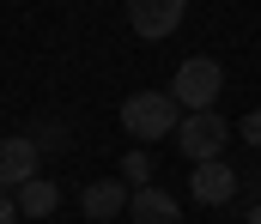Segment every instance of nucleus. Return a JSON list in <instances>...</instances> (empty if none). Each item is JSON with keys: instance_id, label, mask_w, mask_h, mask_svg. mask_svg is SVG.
<instances>
[{"instance_id": "obj_1", "label": "nucleus", "mask_w": 261, "mask_h": 224, "mask_svg": "<svg viewBox=\"0 0 261 224\" xmlns=\"http://www.w3.org/2000/svg\"><path fill=\"white\" fill-rule=\"evenodd\" d=\"M219 91H225V67L213 61V55H195V61H182L176 67V79H170V103L176 109H213L219 103Z\"/></svg>"}, {"instance_id": "obj_2", "label": "nucleus", "mask_w": 261, "mask_h": 224, "mask_svg": "<svg viewBox=\"0 0 261 224\" xmlns=\"http://www.w3.org/2000/svg\"><path fill=\"white\" fill-rule=\"evenodd\" d=\"M176 121H182V109L170 103V91H134L122 103V127L134 140H164V134H176Z\"/></svg>"}, {"instance_id": "obj_3", "label": "nucleus", "mask_w": 261, "mask_h": 224, "mask_svg": "<svg viewBox=\"0 0 261 224\" xmlns=\"http://www.w3.org/2000/svg\"><path fill=\"white\" fill-rule=\"evenodd\" d=\"M225 140H231V121H225L219 109H195V115L176 121V146H182L189 164H213V157L225 151Z\"/></svg>"}, {"instance_id": "obj_4", "label": "nucleus", "mask_w": 261, "mask_h": 224, "mask_svg": "<svg viewBox=\"0 0 261 224\" xmlns=\"http://www.w3.org/2000/svg\"><path fill=\"white\" fill-rule=\"evenodd\" d=\"M182 12H189V0H128V24H134V37H146V43L176 37Z\"/></svg>"}, {"instance_id": "obj_5", "label": "nucleus", "mask_w": 261, "mask_h": 224, "mask_svg": "<svg viewBox=\"0 0 261 224\" xmlns=\"http://www.w3.org/2000/svg\"><path fill=\"white\" fill-rule=\"evenodd\" d=\"M43 170V151L31 146V134H12V140H0V194H18L31 176Z\"/></svg>"}, {"instance_id": "obj_6", "label": "nucleus", "mask_w": 261, "mask_h": 224, "mask_svg": "<svg viewBox=\"0 0 261 224\" xmlns=\"http://www.w3.org/2000/svg\"><path fill=\"white\" fill-rule=\"evenodd\" d=\"M79 212L91 224H110L116 212H128V188L116 182V176H103V182H85L79 188Z\"/></svg>"}, {"instance_id": "obj_7", "label": "nucleus", "mask_w": 261, "mask_h": 224, "mask_svg": "<svg viewBox=\"0 0 261 224\" xmlns=\"http://www.w3.org/2000/svg\"><path fill=\"white\" fill-rule=\"evenodd\" d=\"M189 188H195V200H200V206H225V200L237 194V170H231L225 157L195 164V182H189Z\"/></svg>"}, {"instance_id": "obj_8", "label": "nucleus", "mask_w": 261, "mask_h": 224, "mask_svg": "<svg viewBox=\"0 0 261 224\" xmlns=\"http://www.w3.org/2000/svg\"><path fill=\"white\" fill-rule=\"evenodd\" d=\"M128 218L134 224H182V212H176V200L164 188H134L128 194Z\"/></svg>"}, {"instance_id": "obj_9", "label": "nucleus", "mask_w": 261, "mask_h": 224, "mask_svg": "<svg viewBox=\"0 0 261 224\" xmlns=\"http://www.w3.org/2000/svg\"><path fill=\"white\" fill-rule=\"evenodd\" d=\"M12 206H18L24 218H49V212L61 206V188H55L49 176H31V182H24V188L12 194Z\"/></svg>"}, {"instance_id": "obj_10", "label": "nucleus", "mask_w": 261, "mask_h": 224, "mask_svg": "<svg viewBox=\"0 0 261 224\" xmlns=\"http://www.w3.org/2000/svg\"><path fill=\"white\" fill-rule=\"evenodd\" d=\"M31 146L43 151V157H49V151H61V146H67V121H61V115H43V121L31 127Z\"/></svg>"}, {"instance_id": "obj_11", "label": "nucleus", "mask_w": 261, "mask_h": 224, "mask_svg": "<svg viewBox=\"0 0 261 224\" xmlns=\"http://www.w3.org/2000/svg\"><path fill=\"white\" fill-rule=\"evenodd\" d=\"M116 182H122V188H152V157H146V151H128V157H122V176H116Z\"/></svg>"}, {"instance_id": "obj_12", "label": "nucleus", "mask_w": 261, "mask_h": 224, "mask_svg": "<svg viewBox=\"0 0 261 224\" xmlns=\"http://www.w3.org/2000/svg\"><path fill=\"white\" fill-rule=\"evenodd\" d=\"M237 134H243L249 146H261V109H255V115H243V127H237Z\"/></svg>"}, {"instance_id": "obj_13", "label": "nucleus", "mask_w": 261, "mask_h": 224, "mask_svg": "<svg viewBox=\"0 0 261 224\" xmlns=\"http://www.w3.org/2000/svg\"><path fill=\"white\" fill-rule=\"evenodd\" d=\"M0 224H18V206H12V194H0Z\"/></svg>"}, {"instance_id": "obj_14", "label": "nucleus", "mask_w": 261, "mask_h": 224, "mask_svg": "<svg viewBox=\"0 0 261 224\" xmlns=\"http://www.w3.org/2000/svg\"><path fill=\"white\" fill-rule=\"evenodd\" d=\"M243 224H261V200H255V206H249V218H243Z\"/></svg>"}]
</instances>
